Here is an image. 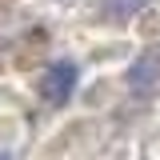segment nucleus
Segmentation results:
<instances>
[{
    "instance_id": "obj_1",
    "label": "nucleus",
    "mask_w": 160,
    "mask_h": 160,
    "mask_svg": "<svg viewBox=\"0 0 160 160\" xmlns=\"http://www.w3.org/2000/svg\"><path fill=\"white\" fill-rule=\"evenodd\" d=\"M76 80H80L76 64H72V60H56V64H48L44 76H40V96L48 100V104H64V100L76 92Z\"/></svg>"
},
{
    "instance_id": "obj_2",
    "label": "nucleus",
    "mask_w": 160,
    "mask_h": 160,
    "mask_svg": "<svg viewBox=\"0 0 160 160\" xmlns=\"http://www.w3.org/2000/svg\"><path fill=\"white\" fill-rule=\"evenodd\" d=\"M0 160H12V156H0Z\"/></svg>"
}]
</instances>
